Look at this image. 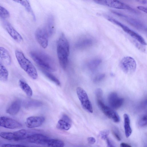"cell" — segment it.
<instances>
[{
  "label": "cell",
  "mask_w": 147,
  "mask_h": 147,
  "mask_svg": "<svg viewBox=\"0 0 147 147\" xmlns=\"http://www.w3.org/2000/svg\"><path fill=\"white\" fill-rule=\"evenodd\" d=\"M57 53L61 67L65 70L67 66L69 54V43L64 34L60 36L57 43Z\"/></svg>",
  "instance_id": "obj_1"
},
{
  "label": "cell",
  "mask_w": 147,
  "mask_h": 147,
  "mask_svg": "<svg viewBox=\"0 0 147 147\" xmlns=\"http://www.w3.org/2000/svg\"><path fill=\"white\" fill-rule=\"evenodd\" d=\"M31 57L40 68L49 71L54 72L56 69V65L53 60L46 54L38 51L30 52Z\"/></svg>",
  "instance_id": "obj_2"
},
{
  "label": "cell",
  "mask_w": 147,
  "mask_h": 147,
  "mask_svg": "<svg viewBox=\"0 0 147 147\" xmlns=\"http://www.w3.org/2000/svg\"><path fill=\"white\" fill-rule=\"evenodd\" d=\"M15 55L21 67L33 79H36L38 74L36 69L32 63L25 56L23 53L16 50Z\"/></svg>",
  "instance_id": "obj_3"
},
{
  "label": "cell",
  "mask_w": 147,
  "mask_h": 147,
  "mask_svg": "<svg viewBox=\"0 0 147 147\" xmlns=\"http://www.w3.org/2000/svg\"><path fill=\"white\" fill-rule=\"evenodd\" d=\"M34 134L31 131L21 129L14 132H1L0 136L8 140L19 141L27 139Z\"/></svg>",
  "instance_id": "obj_4"
},
{
  "label": "cell",
  "mask_w": 147,
  "mask_h": 147,
  "mask_svg": "<svg viewBox=\"0 0 147 147\" xmlns=\"http://www.w3.org/2000/svg\"><path fill=\"white\" fill-rule=\"evenodd\" d=\"M76 93L83 108L87 111L92 113V105L86 92L82 88L78 87L76 89Z\"/></svg>",
  "instance_id": "obj_5"
},
{
  "label": "cell",
  "mask_w": 147,
  "mask_h": 147,
  "mask_svg": "<svg viewBox=\"0 0 147 147\" xmlns=\"http://www.w3.org/2000/svg\"><path fill=\"white\" fill-rule=\"evenodd\" d=\"M120 67L124 72L127 74H131L135 71L136 64L135 60L132 57H125L121 61Z\"/></svg>",
  "instance_id": "obj_6"
},
{
  "label": "cell",
  "mask_w": 147,
  "mask_h": 147,
  "mask_svg": "<svg viewBox=\"0 0 147 147\" xmlns=\"http://www.w3.org/2000/svg\"><path fill=\"white\" fill-rule=\"evenodd\" d=\"M97 102L99 107L106 116L115 123L120 121V118L118 114L112 108L105 105L102 99H97Z\"/></svg>",
  "instance_id": "obj_7"
},
{
  "label": "cell",
  "mask_w": 147,
  "mask_h": 147,
  "mask_svg": "<svg viewBox=\"0 0 147 147\" xmlns=\"http://www.w3.org/2000/svg\"><path fill=\"white\" fill-rule=\"evenodd\" d=\"M96 3L115 8L132 9V8L128 5L118 0H94Z\"/></svg>",
  "instance_id": "obj_8"
},
{
  "label": "cell",
  "mask_w": 147,
  "mask_h": 147,
  "mask_svg": "<svg viewBox=\"0 0 147 147\" xmlns=\"http://www.w3.org/2000/svg\"><path fill=\"white\" fill-rule=\"evenodd\" d=\"M111 22L120 26L126 33L128 34L132 37L136 39L140 43L143 45H146V43L144 38L138 33L130 29L127 26L123 24L114 18L111 21Z\"/></svg>",
  "instance_id": "obj_9"
},
{
  "label": "cell",
  "mask_w": 147,
  "mask_h": 147,
  "mask_svg": "<svg viewBox=\"0 0 147 147\" xmlns=\"http://www.w3.org/2000/svg\"><path fill=\"white\" fill-rule=\"evenodd\" d=\"M35 36L36 40L44 49L47 46L49 35L45 27L38 29L35 33Z\"/></svg>",
  "instance_id": "obj_10"
},
{
  "label": "cell",
  "mask_w": 147,
  "mask_h": 147,
  "mask_svg": "<svg viewBox=\"0 0 147 147\" xmlns=\"http://www.w3.org/2000/svg\"><path fill=\"white\" fill-rule=\"evenodd\" d=\"M0 126L10 129L20 128L22 125L18 121L8 117H0Z\"/></svg>",
  "instance_id": "obj_11"
},
{
  "label": "cell",
  "mask_w": 147,
  "mask_h": 147,
  "mask_svg": "<svg viewBox=\"0 0 147 147\" xmlns=\"http://www.w3.org/2000/svg\"><path fill=\"white\" fill-rule=\"evenodd\" d=\"M124 100L123 98L119 96L117 93H111L108 96V102L109 105L113 109H117L123 105Z\"/></svg>",
  "instance_id": "obj_12"
},
{
  "label": "cell",
  "mask_w": 147,
  "mask_h": 147,
  "mask_svg": "<svg viewBox=\"0 0 147 147\" xmlns=\"http://www.w3.org/2000/svg\"><path fill=\"white\" fill-rule=\"evenodd\" d=\"M45 121V118L43 116H31L26 119V124L28 128H34L40 126Z\"/></svg>",
  "instance_id": "obj_13"
},
{
  "label": "cell",
  "mask_w": 147,
  "mask_h": 147,
  "mask_svg": "<svg viewBox=\"0 0 147 147\" xmlns=\"http://www.w3.org/2000/svg\"><path fill=\"white\" fill-rule=\"evenodd\" d=\"M49 139L46 136L40 134H34L27 139L30 143L42 145H46Z\"/></svg>",
  "instance_id": "obj_14"
},
{
  "label": "cell",
  "mask_w": 147,
  "mask_h": 147,
  "mask_svg": "<svg viewBox=\"0 0 147 147\" xmlns=\"http://www.w3.org/2000/svg\"><path fill=\"white\" fill-rule=\"evenodd\" d=\"M5 27L11 37L16 42H20L23 40L21 35L11 25L9 22L5 21L4 22Z\"/></svg>",
  "instance_id": "obj_15"
},
{
  "label": "cell",
  "mask_w": 147,
  "mask_h": 147,
  "mask_svg": "<svg viewBox=\"0 0 147 147\" xmlns=\"http://www.w3.org/2000/svg\"><path fill=\"white\" fill-rule=\"evenodd\" d=\"M71 121L66 115H63L61 119L58 121L56 127L58 129L63 130L67 131L71 128Z\"/></svg>",
  "instance_id": "obj_16"
},
{
  "label": "cell",
  "mask_w": 147,
  "mask_h": 147,
  "mask_svg": "<svg viewBox=\"0 0 147 147\" xmlns=\"http://www.w3.org/2000/svg\"><path fill=\"white\" fill-rule=\"evenodd\" d=\"M94 42V40L91 38L84 37L78 40L77 43L76 47L80 49H84L91 47Z\"/></svg>",
  "instance_id": "obj_17"
},
{
  "label": "cell",
  "mask_w": 147,
  "mask_h": 147,
  "mask_svg": "<svg viewBox=\"0 0 147 147\" xmlns=\"http://www.w3.org/2000/svg\"><path fill=\"white\" fill-rule=\"evenodd\" d=\"M21 107V102L18 100L13 101L6 110L7 113L12 115L16 114L19 111Z\"/></svg>",
  "instance_id": "obj_18"
},
{
  "label": "cell",
  "mask_w": 147,
  "mask_h": 147,
  "mask_svg": "<svg viewBox=\"0 0 147 147\" xmlns=\"http://www.w3.org/2000/svg\"><path fill=\"white\" fill-rule=\"evenodd\" d=\"M0 58L6 65H9L11 63V58L7 50L3 47H0Z\"/></svg>",
  "instance_id": "obj_19"
},
{
  "label": "cell",
  "mask_w": 147,
  "mask_h": 147,
  "mask_svg": "<svg viewBox=\"0 0 147 147\" xmlns=\"http://www.w3.org/2000/svg\"><path fill=\"white\" fill-rule=\"evenodd\" d=\"M49 36H51L54 32V22L53 17L52 15L49 16L47 19L46 25L45 27Z\"/></svg>",
  "instance_id": "obj_20"
},
{
  "label": "cell",
  "mask_w": 147,
  "mask_h": 147,
  "mask_svg": "<svg viewBox=\"0 0 147 147\" xmlns=\"http://www.w3.org/2000/svg\"><path fill=\"white\" fill-rule=\"evenodd\" d=\"M124 128L126 137L128 138L131 135L132 130L130 126V118L128 115L125 113L123 115Z\"/></svg>",
  "instance_id": "obj_21"
},
{
  "label": "cell",
  "mask_w": 147,
  "mask_h": 147,
  "mask_svg": "<svg viewBox=\"0 0 147 147\" xmlns=\"http://www.w3.org/2000/svg\"><path fill=\"white\" fill-rule=\"evenodd\" d=\"M19 84L22 89L28 96L31 97L32 95L33 92L32 89L27 83L20 80L19 81Z\"/></svg>",
  "instance_id": "obj_22"
},
{
  "label": "cell",
  "mask_w": 147,
  "mask_h": 147,
  "mask_svg": "<svg viewBox=\"0 0 147 147\" xmlns=\"http://www.w3.org/2000/svg\"><path fill=\"white\" fill-rule=\"evenodd\" d=\"M102 62L101 59L95 58L90 61L88 63V67L91 71H93L96 70L100 65Z\"/></svg>",
  "instance_id": "obj_23"
},
{
  "label": "cell",
  "mask_w": 147,
  "mask_h": 147,
  "mask_svg": "<svg viewBox=\"0 0 147 147\" xmlns=\"http://www.w3.org/2000/svg\"><path fill=\"white\" fill-rule=\"evenodd\" d=\"M46 145L49 147H63L64 146L65 143L61 140L49 139Z\"/></svg>",
  "instance_id": "obj_24"
},
{
  "label": "cell",
  "mask_w": 147,
  "mask_h": 147,
  "mask_svg": "<svg viewBox=\"0 0 147 147\" xmlns=\"http://www.w3.org/2000/svg\"><path fill=\"white\" fill-rule=\"evenodd\" d=\"M8 75L7 69L0 61V80L3 82L6 81L8 78Z\"/></svg>",
  "instance_id": "obj_25"
},
{
  "label": "cell",
  "mask_w": 147,
  "mask_h": 147,
  "mask_svg": "<svg viewBox=\"0 0 147 147\" xmlns=\"http://www.w3.org/2000/svg\"><path fill=\"white\" fill-rule=\"evenodd\" d=\"M40 70L43 74L49 80L55 83L58 86L61 85V83L59 80L49 72V71L40 68Z\"/></svg>",
  "instance_id": "obj_26"
},
{
  "label": "cell",
  "mask_w": 147,
  "mask_h": 147,
  "mask_svg": "<svg viewBox=\"0 0 147 147\" xmlns=\"http://www.w3.org/2000/svg\"><path fill=\"white\" fill-rule=\"evenodd\" d=\"M13 1L20 3L24 6L26 10L30 13L34 19H35V16L31 7L30 5L28 0H12Z\"/></svg>",
  "instance_id": "obj_27"
},
{
  "label": "cell",
  "mask_w": 147,
  "mask_h": 147,
  "mask_svg": "<svg viewBox=\"0 0 147 147\" xmlns=\"http://www.w3.org/2000/svg\"><path fill=\"white\" fill-rule=\"evenodd\" d=\"M10 16L9 11L4 7L0 6V18H6Z\"/></svg>",
  "instance_id": "obj_28"
},
{
  "label": "cell",
  "mask_w": 147,
  "mask_h": 147,
  "mask_svg": "<svg viewBox=\"0 0 147 147\" xmlns=\"http://www.w3.org/2000/svg\"><path fill=\"white\" fill-rule=\"evenodd\" d=\"M138 124L141 127H144L147 125V116L146 115L142 116L139 119Z\"/></svg>",
  "instance_id": "obj_29"
},
{
  "label": "cell",
  "mask_w": 147,
  "mask_h": 147,
  "mask_svg": "<svg viewBox=\"0 0 147 147\" xmlns=\"http://www.w3.org/2000/svg\"><path fill=\"white\" fill-rule=\"evenodd\" d=\"M109 134V131L108 130L105 129L101 131L99 135L102 139L105 140H106L108 138Z\"/></svg>",
  "instance_id": "obj_30"
},
{
  "label": "cell",
  "mask_w": 147,
  "mask_h": 147,
  "mask_svg": "<svg viewBox=\"0 0 147 147\" xmlns=\"http://www.w3.org/2000/svg\"><path fill=\"white\" fill-rule=\"evenodd\" d=\"M105 76V74H102L96 76L94 78L93 81L94 82L96 83L99 82L102 80Z\"/></svg>",
  "instance_id": "obj_31"
},
{
  "label": "cell",
  "mask_w": 147,
  "mask_h": 147,
  "mask_svg": "<svg viewBox=\"0 0 147 147\" xmlns=\"http://www.w3.org/2000/svg\"><path fill=\"white\" fill-rule=\"evenodd\" d=\"M112 133L115 138L119 141L121 140V137L118 130L116 128H114L112 129Z\"/></svg>",
  "instance_id": "obj_32"
},
{
  "label": "cell",
  "mask_w": 147,
  "mask_h": 147,
  "mask_svg": "<svg viewBox=\"0 0 147 147\" xmlns=\"http://www.w3.org/2000/svg\"><path fill=\"white\" fill-rule=\"evenodd\" d=\"M95 94L97 100L102 99L103 92L101 89L97 88L95 91Z\"/></svg>",
  "instance_id": "obj_33"
},
{
  "label": "cell",
  "mask_w": 147,
  "mask_h": 147,
  "mask_svg": "<svg viewBox=\"0 0 147 147\" xmlns=\"http://www.w3.org/2000/svg\"><path fill=\"white\" fill-rule=\"evenodd\" d=\"M24 146L23 145L17 144H2V147H20Z\"/></svg>",
  "instance_id": "obj_34"
},
{
  "label": "cell",
  "mask_w": 147,
  "mask_h": 147,
  "mask_svg": "<svg viewBox=\"0 0 147 147\" xmlns=\"http://www.w3.org/2000/svg\"><path fill=\"white\" fill-rule=\"evenodd\" d=\"M87 141L90 144H93L96 142L95 138L92 137H89L87 138Z\"/></svg>",
  "instance_id": "obj_35"
},
{
  "label": "cell",
  "mask_w": 147,
  "mask_h": 147,
  "mask_svg": "<svg viewBox=\"0 0 147 147\" xmlns=\"http://www.w3.org/2000/svg\"><path fill=\"white\" fill-rule=\"evenodd\" d=\"M107 140V146L109 147H115L113 143L108 138L106 139Z\"/></svg>",
  "instance_id": "obj_36"
},
{
  "label": "cell",
  "mask_w": 147,
  "mask_h": 147,
  "mask_svg": "<svg viewBox=\"0 0 147 147\" xmlns=\"http://www.w3.org/2000/svg\"><path fill=\"white\" fill-rule=\"evenodd\" d=\"M137 7L139 10H140L146 13H147V8L146 7L142 6H137Z\"/></svg>",
  "instance_id": "obj_37"
},
{
  "label": "cell",
  "mask_w": 147,
  "mask_h": 147,
  "mask_svg": "<svg viewBox=\"0 0 147 147\" xmlns=\"http://www.w3.org/2000/svg\"><path fill=\"white\" fill-rule=\"evenodd\" d=\"M120 145L122 147H131V146L129 144L123 142L121 143Z\"/></svg>",
  "instance_id": "obj_38"
},
{
  "label": "cell",
  "mask_w": 147,
  "mask_h": 147,
  "mask_svg": "<svg viewBox=\"0 0 147 147\" xmlns=\"http://www.w3.org/2000/svg\"><path fill=\"white\" fill-rule=\"evenodd\" d=\"M136 1L142 4H145L147 3V0H136Z\"/></svg>",
  "instance_id": "obj_39"
}]
</instances>
